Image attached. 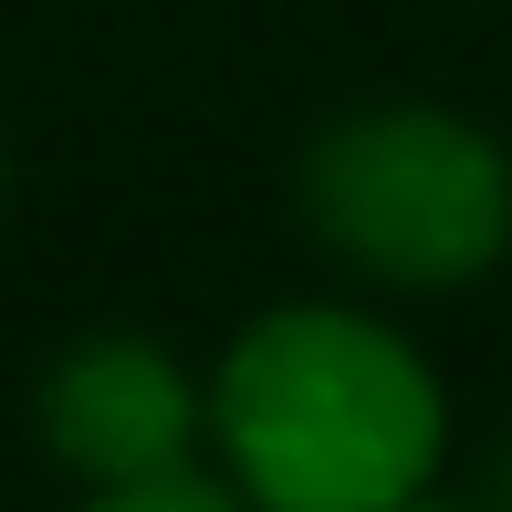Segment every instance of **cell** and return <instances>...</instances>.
Returning a JSON list of instances; mask_svg holds the SVG:
<instances>
[{"instance_id": "cell-1", "label": "cell", "mask_w": 512, "mask_h": 512, "mask_svg": "<svg viewBox=\"0 0 512 512\" xmlns=\"http://www.w3.org/2000/svg\"><path fill=\"white\" fill-rule=\"evenodd\" d=\"M209 439L230 450L241 502L283 512H387L439 471V377L408 335L345 314V304H283L241 324L209 387Z\"/></svg>"}, {"instance_id": "cell-2", "label": "cell", "mask_w": 512, "mask_h": 512, "mask_svg": "<svg viewBox=\"0 0 512 512\" xmlns=\"http://www.w3.org/2000/svg\"><path fill=\"white\" fill-rule=\"evenodd\" d=\"M304 220L335 262L408 293H450L512 251V157L471 115L366 105L304 147Z\"/></svg>"}, {"instance_id": "cell-3", "label": "cell", "mask_w": 512, "mask_h": 512, "mask_svg": "<svg viewBox=\"0 0 512 512\" xmlns=\"http://www.w3.org/2000/svg\"><path fill=\"white\" fill-rule=\"evenodd\" d=\"M32 418H42V450L74 481H95V502H105L126 481L189 460V439L209 429V398L189 387V366L147 335H74L42 366Z\"/></svg>"}, {"instance_id": "cell-4", "label": "cell", "mask_w": 512, "mask_h": 512, "mask_svg": "<svg viewBox=\"0 0 512 512\" xmlns=\"http://www.w3.org/2000/svg\"><path fill=\"white\" fill-rule=\"evenodd\" d=\"M481 492H492V502H512V460H502V471H492V481H481Z\"/></svg>"}]
</instances>
